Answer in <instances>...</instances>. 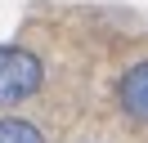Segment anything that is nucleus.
<instances>
[{"mask_svg": "<svg viewBox=\"0 0 148 143\" xmlns=\"http://www.w3.org/2000/svg\"><path fill=\"white\" fill-rule=\"evenodd\" d=\"M0 143H45V134L23 116H5L0 121Z\"/></svg>", "mask_w": 148, "mask_h": 143, "instance_id": "nucleus-3", "label": "nucleus"}, {"mask_svg": "<svg viewBox=\"0 0 148 143\" xmlns=\"http://www.w3.org/2000/svg\"><path fill=\"white\" fill-rule=\"evenodd\" d=\"M117 98H121V112L126 116H135V121L148 125V63H135V67L121 76Z\"/></svg>", "mask_w": 148, "mask_h": 143, "instance_id": "nucleus-2", "label": "nucleus"}, {"mask_svg": "<svg viewBox=\"0 0 148 143\" xmlns=\"http://www.w3.org/2000/svg\"><path fill=\"white\" fill-rule=\"evenodd\" d=\"M45 80V67L32 49L23 45H0V107H14L23 98H32Z\"/></svg>", "mask_w": 148, "mask_h": 143, "instance_id": "nucleus-1", "label": "nucleus"}]
</instances>
